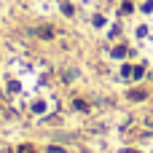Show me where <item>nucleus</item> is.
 I'll return each mask as SVG.
<instances>
[{
  "label": "nucleus",
  "instance_id": "1",
  "mask_svg": "<svg viewBox=\"0 0 153 153\" xmlns=\"http://www.w3.org/2000/svg\"><path fill=\"white\" fill-rule=\"evenodd\" d=\"M16 153H38V151H35L32 145H19V151H16Z\"/></svg>",
  "mask_w": 153,
  "mask_h": 153
},
{
  "label": "nucleus",
  "instance_id": "2",
  "mask_svg": "<svg viewBox=\"0 0 153 153\" xmlns=\"http://www.w3.org/2000/svg\"><path fill=\"white\" fill-rule=\"evenodd\" d=\"M124 54H126V48H124V46H118V48H113V56H124Z\"/></svg>",
  "mask_w": 153,
  "mask_h": 153
},
{
  "label": "nucleus",
  "instance_id": "3",
  "mask_svg": "<svg viewBox=\"0 0 153 153\" xmlns=\"http://www.w3.org/2000/svg\"><path fill=\"white\" fill-rule=\"evenodd\" d=\"M75 108H78V110H89V105H86L83 100H75Z\"/></svg>",
  "mask_w": 153,
  "mask_h": 153
},
{
  "label": "nucleus",
  "instance_id": "4",
  "mask_svg": "<svg viewBox=\"0 0 153 153\" xmlns=\"http://www.w3.org/2000/svg\"><path fill=\"white\" fill-rule=\"evenodd\" d=\"M40 35H43V38H51V35H54V30H48V27H43V30H40Z\"/></svg>",
  "mask_w": 153,
  "mask_h": 153
},
{
  "label": "nucleus",
  "instance_id": "5",
  "mask_svg": "<svg viewBox=\"0 0 153 153\" xmlns=\"http://www.w3.org/2000/svg\"><path fill=\"white\" fill-rule=\"evenodd\" d=\"M129 97H132V100H143V97H145V91H132Z\"/></svg>",
  "mask_w": 153,
  "mask_h": 153
},
{
  "label": "nucleus",
  "instance_id": "6",
  "mask_svg": "<svg viewBox=\"0 0 153 153\" xmlns=\"http://www.w3.org/2000/svg\"><path fill=\"white\" fill-rule=\"evenodd\" d=\"M48 153H65L62 148H48Z\"/></svg>",
  "mask_w": 153,
  "mask_h": 153
},
{
  "label": "nucleus",
  "instance_id": "7",
  "mask_svg": "<svg viewBox=\"0 0 153 153\" xmlns=\"http://www.w3.org/2000/svg\"><path fill=\"white\" fill-rule=\"evenodd\" d=\"M126 153H137V151H126Z\"/></svg>",
  "mask_w": 153,
  "mask_h": 153
}]
</instances>
